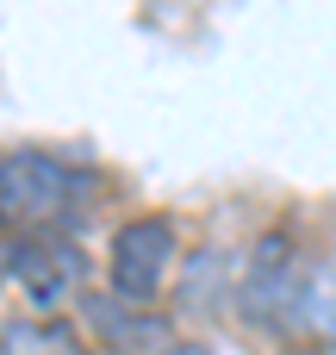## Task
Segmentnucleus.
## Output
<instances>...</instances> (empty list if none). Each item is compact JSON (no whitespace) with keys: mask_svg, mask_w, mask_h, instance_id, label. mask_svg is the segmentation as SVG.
Listing matches in <instances>:
<instances>
[{"mask_svg":"<svg viewBox=\"0 0 336 355\" xmlns=\"http://www.w3.org/2000/svg\"><path fill=\"white\" fill-rule=\"evenodd\" d=\"M312 287H318L312 256H306L287 231H268V237L249 250L237 306H243V318H249L256 331L293 337V331H306V318H312Z\"/></svg>","mask_w":336,"mask_h":355,"instance_id":"obj_2","label":"nucleus"},{"mask_svg":"<svg viewBox=\"0 0 336 355\" xmlns=\"http://www.w3.org/2000/svg\"><path fill=\"white\" fill-rule=\"evenodd\" d=\"M306 331H318L324 343H336V281H318V287H312V318H306Z\"/></svg>","mask_w":336,"mask_h":355,"instance_id":"obj_6","label":"nucleus"},{"mask_svg":"<svg viewBox=\"0 0 336 355\" xmlns=\"http://www.w3.org/2000/svg\"><path fill=\"white\" fill-rule=\"evenodd\" d=\"M6 281L31 306H69L87 287V256L75 237H12L6 243Z\"/></svg>","mask_w":336,"mask_h":355,"instance_id":"obj_3","label":"nucleus"},{"mask_svg":"<svg viewBox=\"0 0 336 355\" xmlns=\"http://www.w3.org/2000/svg\"><path fill=\"white\" fill-rule=\"evenodd\" d=\"M168 262H175V225L168 218H131L112 237V293L131 306H150L168 281Z\"/></svg>","mask_w":336,"mask_h":355,"instance_id":"obj_4","label":"nucleus"},{"mask_svg":"<svg viewBox=\"0 0 336 355\" xmlns=\"http://www.w3.org/2000/svg\"><path fill=\"white\" fill-rule=\"evenodd\" d=\"M156 355H206L200 343H168V349H156Z\"/></svg>","mask_w":336,"mask_h":355,"instance_id":"obj_7","label":"nucleus"},{"mask_svg":"<svg viewBox=\"0 0 336 355\" xmlns=\"http://www.w3.org/2000/svg\"><path fill=\"white\" fill-rule=\"evenodd\" d=\"M0 355H87V343L62 318H6L0 324Z\"/></svg>","mask_w":336,"mask_h":355,"instance_id":"obj_5","label":"nucleus"},{"mask_svg":"<svg viewBox=\"0 0 336 355\" xmlns=\"http://www.w3.org/2000/svg\"><path fill=\"white\" fill-rule=\"evenodd\" d=\"M94 181L75 162H56L44 150H6L0 156V231L6 237H69L87 218Z\"/></svg>","mask_w":336,"mask_h":355,"instance_id":"obj_1","label":"nucleus"}]
</instances>
